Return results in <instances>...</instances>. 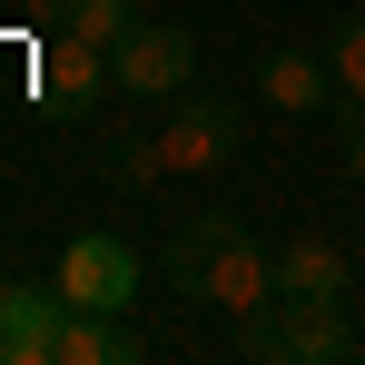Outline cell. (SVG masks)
Masks as SVG:
<instances>
[{
    "instance_id": "cell-1",
    "label": "cell",
    "mask_w": 365,
    "mask_h": 365,
    "mask_svg": "<svg viewBox=\"0 0 365 365\" xmlns=\"http://www.w3.org/2000/svg\"><path fill=\"white\" fill-rule=\"evenodd\" d=\"M158 277L187 306H217V316L247 326L257 306H277V247H257L237 217H187L178 237L158 247Z\"/></svg>"
},
{
    "instance_id": "cell-2",
    "label": "cell",
    "mask_w": 365,
    "mask_h": 365,
    "mask_svg": "<svg viewBox=\"0 0 365 365\" xmlns=\"http://www.w3.org/2000/svg\"><path fill=\"white\" fill-rule=\"evenodd\" d=\"M237 346L257 365H336V356H356V326L336 316V297H277L247 316Z\"/></svg>"
},
{
    "instance_id": "cell-3",
    "label": "cell",
    "mask_w": 365,
    "mask_h": 365,
    "mask_svg": "<svg viewBox=\"0 0 365 365\" xmlns=\"http://www.w3.org/2000/svg\"><path fill=\"white\" fill-rule=\"evenodd\" d=\"M109 79H119L128 99H178L187 79H197V40H187L178 20H138L119 50H109Z\"/></svg>"
},
{
    "instance_id": "cell-4",
    "label": "cell",
    "mask_w": 365,
    "mask_h": 365,
    "mask_svg": "<svg viewBox=\"0 0 365 365\" xmlns=\"http://www.w3.org/2000/svg\"><path fill=\"white\" fill-rule=\"evenodd\" d=\"M138 277H148V267H138L128 237H69L60 247V297L69 306H109V316H128V306H138Z\"/></svg>"
},
{
    "instance_id": "cell-5",
    "label": "cell",
    "mask_w": 365,
    "mask_h": 365,
    "mask_svg": "<svg viewBox=\"0 0 365 365\" xmlns=\"http://www.w3.org/2000/svg\"><path fill=\"white\" fill-rule=\"evenodd\" d=\"M158 148H168V178H207L237 158V109L227 99H178L158 119Z\"/></svg>"
},
{
    "instance_id": "cell-6",
    "label": "cell",
    "mask_w": 365,
    "mask_h": 365,
    "mask_svg": "<svg viewBox=\"0 0 365 365\" xmlns=\"http://www.w3.org/2000/svg\"><path fill=\"white\" fill-rule=\"evenodd\" d=\"M60 326H69L60 277L50 287H10L0 297V365H60Z\"/></svg>"
},
{
    "instance_id": "cell-7",
    "label": "cell",
    "mask_w": 365,
    "mask_h": 365,
    "mask_svg": "<svg viewBox=\"0 0 365 365\" xmlns=\"http://www.w3.org/2000/svg\"><path fill=\"white\" fill-rule=\"evenodd\" d=\"M257 89H267L277 109H297V119L336 109V69L316 60V50H257Z\"/></svg>"
},
{
    "instance_id": "cell-8",
    "label": "cell",
    "mask_w": 365,
    "mask_h": 365,
    "mask_svg": "<svg viewBox=\"0 0 365 365\" xmlns=\"http://www.w3.org/2000/svg\"><path fill=\"white\" fill-rule=\"evenodd\" d=\"M99 89H119L109 79V50H89V40H50V60H40V99H60V109H89Z\"/></svg>"
},
{
    "instance_id": "cell-9",
    "label": "cell",
    "mask_w": 365,
    "mask_h": 365,
    "mask_svg": "<svg viewBox=\"0 0 365 365\" xmlns=\"http://www.w3.org/2000/svg\"><path fill=\"white\" fill-rule=\"evenodd\" d=\"M277 297H346V247H326L316 227L277 247Z\"/></svg>"
},
{
    "instance_id": "cell-10",
    "label": "cell",
    "mask_w": 365,
    "mask_h": 365,
    "mask_svg": "<svg viewBox=\"0 0 365 365\" xmlns=\"http://www.w3.org/2000/svg\"><path fill=\"white\" fill-rule=\"evenodd\" d=\"M138 20H148L138 0H60V30H69V40H89V50H119Z\"/></svg>"
},
{
    "instance_id": "cell-11",
    "label": "cell",
    "mask_w": 365,
    "mask_h": 365,
    "mask_svg": "<svg viewBox=\"0 0 365 365\" xmlns=\"http://www.w3.org/2000/svg\"><path fill=\"white\" fill-rule=\"evenodd\" d=\"M109 178H119V187H158V178H168V148H158V128L109 148Z\"/></svg>"
},
{
    "instance_id": "cell-12",
    "label": "cell",
    "mask_w": 365,
    "mask_h": 365,
    "mask_svg": "<svg viewBox=\"0 0 365 365\" xmlns=\"http://www.w3.org/2000/svg\"><path fill=\"white\" fill-rule=\"evenodd\" d=\"M326 69H336V89H346V99H365V10L326 40Z\"/></svg>"
},
{
    "instance_id": "cell-13",
    "label": "cell",
    "mask_w": 365,
    "mask_h": 365,
    "mask_svg": "<svg viewBox=\"0 0 365 365\" xmlns=\"http://www.w3.org/2000/svg\"><path fill=\"white\" fill-rule=\"evenodd\" d=\"M336 138H346V178L365 187V99H346V89H336Z\"/></svg>"
}]
</instances>
